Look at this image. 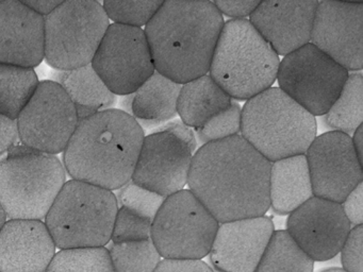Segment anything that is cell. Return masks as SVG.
Instances as JSON below:
<instances>
[{"instance_id": "obj_1", "label": "cell", "mask_w": 363, "mask_h": 272, "mask_svg": "<svg viewBox=\"0 0 363 272\" xmlns=\"http://www.w3.org/2000/svg\"><path fill=\"white\" fill-rule=\"evenodd\" d=\"M271 164L241 135L208 142L193 157L189 191L218 223L265 216Z\"/></svg>"}, {"instance_id": "obj_2", "label": "cell", "mask_w": 363, "mask_h": 272, "mask_svg": "<svg viewBox=\"0 0 363 272\" xmlns=\"http://www.w3.org/2000/svg\"><path fill=\"white\" fill-rule=\"evenodd\" d=\"M224 23L212 1H163L144 29L156 72L182 85L208 74Z\"/></svg>"}, {"instance_id": "obj_3", "label": "cell", "mask_w": 363, "mask_h": 272, "mask_svg": "<svg viewBox=\"0 0 363 272\" xmlns=\"http://www.w3.org/2000/svg\"><path fill=\"white\" fill-rule=\"evenodd\" d=\"M144 138L143 128L124 110L96 113L78 123L63 152L65 171L72 180L118 191L133 178Z\"/></svg>"}, {"instance_id": "obj_4", "label": "cell", "mask_w": 363, "mask_h": 272, "mask_svg": "<svg viewBox=\"0 0 363 272\" xmlns=\"http://www.w3.org/2000/svg\"><path fill=\"white\" fill-rule=\"evenodd\" d=\"M241 119L242 137L271 163L305 154L318 132L315 117L279 87L247 100Z\"/></svg>"}, {"instance_id": "obj_5", "label": "cell", "mask_w": 363, "mask_h": 272, "mask_svg": "<svg viewBox=\"0 0 363 272\" xmlns=\"http://www.w3.org/2000/svg\"><path fill=\"white\" fill-rule=\"evenodd\" d=\"M279 55L247 19L223 26L209 76L233 99L250 100L275 83Z\"/></svg>"}, {"instance_id": "obj_6", "label": "cell", "mask_w": 363, "mask_h": 272, "mask_svg": "<svg viewBox=\"0 0 363 272\" xmlns=\"http://www.w3.org/2000/svg\"><path fill=\"white\" fill-rule=\"evenodd\" d=\"M65 182L56 155L16 144L0 161V203L8 220L43 221Z\"/></svg>"}, {"instance_id": "obj_7", "label": "cell", "mask_w": 363, "mask_h": 272, "mask_svg": "<svg viewBox=\"0 0 363 272\" xmlns=\"http://www.w3.org/2000/svg\"><path fill=\"white\" fill-rule=\"evenodd\" d=\"M118 204L113 191L69 180L44 219L60 250L101 248L111 240Z\"/></svg>"}, {"instance_id": "obj_8", "label": "cell", "mask_w": 363, "mask_h": 272, "mask_svg": "<svg viewBox=\"0 0 363 272\" xmlns=\"http://www.w3.org/2000/svg\"><path fill=\"white\" fill-rule=\"evenodd\" d=\"M109 26L101 2L62 1L44 17V60L59 72L90 65Z\"/></svg>"}, {"instance_id": "obj_9", "label": "cell", "mask_w": 363, "mask_h": 272, "mask_svg": "<svg viewBox=\"0 0 363 272\" xmlns=\"http://www.w3.org/2000/svg\"><path fill=\"white\" fill-rule=\"evenodd\" d=\"M218 221L189 189L165 198L152 225V240L163 259L208 256Z\"/></svg>"}, {"instance_id": "obj_10", "label": "cell", "mask_w": 363, "mask_h": 272, "mask_svg": "<svg viewBox=\"0 0 363 272\" xmlns=\"http://www.w3.org/2000/svg\"><path fill=\"white\" fill-rule=\"evenodd\" d=\"M348 76L345 68L309 42L280 61L276 80L284 94L315 117L328 112Z\"/></svg>"}, {"instance_id": "obj_11", "label": "cell", "mask_w": 363, "mask_h": 272, "mask_svg": "<svg viewBox=\"0 0 363 272\" xmlns=\"http://www.w3.org/2000/svg\"><path fill=\"white\" fill-rule=\"evenodd\" d=\"M18 121L23 146L48 154L65 152L77 129V110L62 87L42 81L21 112Z\"/></svg>"}, {"instance_id": "obj_12", "label": "cell", "mask_w": 363, "mask_h": 272, "mask_svg": "<svg viewBox=\"0 0 363 272\" xmlns=\"http://www.w3.org/2000/svg\"><path fill=\"white\" fill-rule=\"evenodd\" d=\"M91 65L114 95L124 97L156 72L144 30L116 23H110Z\"/></svg>"}, {"instance_id": "obj_13", "label": "cell", "mask_w": 363, "mask_h": 272, "mask_svg": "<svg viewBox=\"0 0 363 272\" xmlns=\"http://www.w3.org/2000/svg\"><path fill=\"white\" fill-rule=\"evenodd\" d=\"M305 155L314 197L341 204L363 182V165L347 134L316 136Z\"/></svg>"}, {"instance_id": "obj_14", "label": "cell", "mask_w": 363, "mask_h": 272, "mask_svg": "<svg viewBox=\"0 0 363 272\" xmlns=\"http://www.w3.org/2000/svg\"><path fill=\"white\" fill-rule=\"evenodd\" d=\"M363 4L318 1L310 44L350 72L362 69Z\"/></svg>"}, {"instance_id": "obj_15", "label": "cell", "mask_w": 363, "mask_h": 272, "mask_svg": "<svg viewBox=\"0 0 363 272\" xmlns=\"http://www.w3.org/2000/svg\"><path fill=\"white\" fill-rule=\"evenodd\" d=\"M194 153L177 136L154 131L144 138L131 181L163 198L169 197L188 185Z\"/></svg>"}, {"instance_id": "obj_16", "label": "cell", "mask_w": 363, "mask_h": 272, "mask_svg": "<svg viewBox=\"0 0 363 272\" xmlns=\"http://www.w3.org/2000/svg\"><path fill=\"white\" fill-rule=\"evenodd\" d=\"M352 227L341 204L313 196L289 215L286 231L312 261H326L339 254Z\"/></svg>"}, {"instance_id": "obj_17", "label": "cell", "mask_w": 363, "mask_h": 272, "mask_svg": "<svg viewBox=\"0 0 363 272\" xmlns=\"http://www.w3.org/2000/svg\"><path fill=\"white\" fill-rule=\"evenodd\" d=\"M274 232L267 216L220 223L208 256L218 271L255 272Z\"/></svg>"}, {"instance_id": "obj_18", "label": "cell", "mask_w": 363, "mask_h": 272, "mask_svg": "<svg viewBox=\"0 0 363 272\" xmlns=\"http://www.w3.org/2000/svg\"><path fill=\"white\" fill-rule=\"evenodd\" d=\"M318 2L260 1L250 21L278 55L286 57L309 44Z\"/></svg>"}, {"instance_id": "obj_19", "label": "cell", "mask_w": 363, "mask_h": 272, "mask_svg": "<svg viewBox=\"0 0 363 272\" xmlns=\"http://www.w3.org/2000/svg\"><path fill=\"white\" fill-rule=\"evenodd\" d=\"M44 60V17L21 0L0 1V64L35 68Z\"/></svg>"}, {"instance_id": "obj_20", "label": "cell", "mask_w": 363, "mask_h": 272, "mask_svg": "<svg viewBox=\"0 0 363 272\" xmlns=\"http://www.w3.org/2000/svg\"><path fill=\"white\" fill-rule=\"evenodd\" d=\"M56 249L44 221L8 220L0 230V272H46Z\"/></svg>"}, {"instance_id": "obj_21", "label": "cell", "mask_w": 363, "mask_h": 272, "mask_svg": "<svg viewBox=\"0 0 363 272\" xmlns=\"http://www.w3.org/2000/svg\"><path fill=\"white\" fill-rule=\"evenodd\" d=\"M182 84L155 72L131 95L125 96L124 112L131 115L142 128H158L177 115V101Z\"/></svg>"}, {"instance_id": "obj_22", "label": "cell", "mask_w": 363, "mask_h": 272, "mask_svg": "<svg viewBox=\"0 0 363 272\" xmlns=\"http://www.w3.org/2000/svg\"><path fill=\"white\" fill-rule=\"evenodd\" d=\"M313 197L305 154L278 159L271 164L269 208L279 215H290Z\"/></svg>"}, {"instance_id": "obj_23", "label": "cell", "mask_w": 363, "mask_h": 272, "mask_svg": "<svg viewBox=\"0 0 363 272\" xmlns=\"http://www.w3.org/2000/svg\"><path fill=\"white\" fill-rule=\"evenodd\" d=\"M233 101L209 74H205L182 85L177 114L191 129H201L212 117L229 108Z\"/></svg>"}, {"instance_id": "obj_24", "label": "cell", "mask_w": 363, "mask_h": 272, "mask_svg": "<svg viewBox=\"0 0 363 272\" xmlns=\"http://www.w3.org/2000/svg\"><path fill=\"white\" fill-rule=\"evenodd\" d=\"M54 81L62 87L73 102L79 121L113 108L118 100L91 64L76 69L58 72Z\"/></svg>"}, {"instance_id": "obj_25", "label": "cell", "mask_w": 363, "mask_h": 272, "mask_svg": "<svg viewBox=\"0 0 363 272\" xmlns=\"http://www.w3.org/2000/svg\"><path fill=\"white\" fill-rule=\"evenodd\" d=\"M39 83L33 68L0 64V114L16 120Z\"/></svg>"}, {"instance_id": "obj_26", "label": "cell", "mask_w": 363, "mask_h": 272, "mask_svg": "<svg viewBox=\"0 0 363 272\" xmlns=\"http://www.w3.org/2000/svg\"><path fill=\"white\" fill-rule=\"evenodd\" d=\"M325 121L333 131L354 134L363 121V78L361 74L348 76L339 97L328 112Z\"/></svg>"}, {"instance_id": "obj_27", "label": "cell", "mask_w": 363, "mask_h": 272, "mask_svg": "<svg viewBox=\"0 0 363 272\" xmlns=\"http://www.w3.org/2000/svg\"><path fill=\"white\" fill-rule=\"evenodd\" d=\"M314 261L288 232L275 231L255 272H313Z\"/></svg>"}, {"instance_id": "obj_28", "label": "cell", "mask_w": 363, "mask_h": 272, "mask_svg": "<svg viewBox=\"0 0 363 272\" xmlns=\"http://www.w3.org/2000/svg\"><path fill=\"white\" fill-rule=\"evenodd\" d=\"M114 272H155L162 257L152 239L110 244Z\"/></svg>"}, {"instance_id": "obj_29", "label": "cell", "mask_w": 363, "mask_h": 272, "mask_svg": "<svg viewBox=\"0 0 363 272\" xmlns=\"http://www.w3.org/2000/svg\"><path fill=\"white\" fill-rule=\"evenodd\" d=\"M46 272H114V269L108 249L101 246L61 250Z\"/></svg>"}, {"instance_id": "obj_30", "label": "cell", "mask_w": 363, "mask_h": 272, "mask_svg": "<svg viewBox=\"0 0 363 272\" xmlns=\"http://www.w3.org/2000/svg\"><path fill=\"white\" fill-rule=\"evenodd\" d=\"M163 1H104L108 18L116 25L141 28L147 25Z\"/></svg>"}, {"instance_id": "obj_31", "label": "cell", "mask_w": 363, "mask_h": 272, "mask_svg": "<svg viewBox=\"0 0 363 272\" xmlns=\"http://www.w3.org/2000/svg\"><path fill=\"white\" fill-rule=\"evenodd\" d=\"M242 108L238 102L233 101L229 108L212 117L201 129L196 130V140L201 144L218 142L241 132Z\"/></svg>"}, {"instance_id": "obj_32", "label": "cell", "mask_w": 363, "mask_h": 272, "mask_svg": "<svg viewBox=\"0 0 363 272\" xmlns=\"http://www.w3.org/2000/svg\"><path fill=\"white\" fill-rule=\"evenodd\" d=\"M116 197L118 208H127L130 212L150 221H154L157 212H159L165 200L162 196L143 188L135 184L133 181L118 189Z\"/></svg>"}, {"instance_id": "obj_33", "label": "cell", "mask_w": 363, "mask_h": 272, "mask_svg": "<svg viewBox=\"0 0 363 272\" xmlns=\"http://www.w3.org/2000/svg\"><path fill=\"white\" fill-rule=\"evenodd\" d=\"M152 221L127 208H118L112 230V242L122 244L152 239Z\"/></svg>"}, {"instance_id": "obj_34", "label": "cell", "mask_w": 363, "mask_h": 272, "mask_svg": "<svg viewBox=\"0 0 363 272\" xmlns=\"http://www.w3.org/2000/svg\"><path fill=\"white\" fill-rule=\"evenodd\" d=\"M340 253L344 271L363 272V225L352 227Z\"/></svg>"}, {"instance_id": "obj_35", "label": "cell", "mask_w": 363, "mask_h": 272, "mask_svg": "<svg viewBox=\"0 0 363 272\" xmlns=\"http://www.w3.org/2000/svg\"><path fill=\"white\" fill-rule=\"evenodd\" d=\"M344 214L352 227L363 223V182L360 183L341 203Z\"/></svg>"}, {"instance_id": "obj_36", "label": "cell", "mask_w": 363, "mask_h": 272, "mask_svg": "<svg viewBox=\"0 0 363 272\" xmlns=\"http://www.w3.org/2000/svg\"><path fill=\"white\" fill-rule=\"evenodd\" d=\"M155 272H214L207 263L201 261L163 259Z\"/></svg>"}, {"instance_id": "obj_37", "label": "cell", "mask_w": 363, "mask_h": 272, "mask_svg": "<svg viewBox=\"0 0 363 272\" xmlns=\"http://www.w3.org/2000/svg\"><path fill=\"white\" fill-rule=\"evenodd\" d=\"M20 142L18 121L0 114V157Z\"/></svg>"}, {"instance_id": "obj_38", "label": "cell", "mask_w": 363, "mask_h": 272, "mask_svg": "<svg viewBox=\"0 0 363 272\" xmlns=\"http://www.w3.org/2000/svg\"><path fill=\"white\" fill-rule=\"evenodd\" d=\"M220 14L233 17V19H245L250 16L259 6L260 1H214Z\"/></svg>"}, {"instance_id": "obj_39", "label": "cell", "mask_w": 363, "mask_h": 272, "mask_svg": "<svg viewBox=\"0 0 363 272\" xmlns=\"http://www.w3.org/2000/svg\"><path fill=\"white\" fill-rule=\"evenodd\" d=\"M155 131H164L167 133L177 136L180 140H184L193 150H196L197 140L194 132L188 125H184L182 120H171L164 125L155 129Z\"/></svg>"}, {"instance_id": "obj_40", "label": "cell", "mask_w": 363, "mask_h": 272, "mask_svg": "<svg viewBox=\"0 0 363 272\" xmlns=\"http://www.w3.org/2000/svg\"><path fill=\"white\" fill-rule=\"evenodd\" d=\"M21 1L42 17L48 16L62 4V1H56V0H21Z\"/></svg>"}, {"instance_id": "obj_41", "label": "cell", "mask_w": 363, "mask_h": 272, "mask_svg": "<svg viewBox=\"0 0 363 272\" xmlns=\"http://www.w3.org/2000/svg\"><path fill=\"white\" fill-rule=\"evenodd\" d=\"M363 125H361L358 129L354 131V137H352V144H354V151H356L357 157H358L360 163H363ZM363 165V164H362Z\"/></svg>"}, {"instance_id": "obj_42", "label": "cell", "mask_w": 363, "mask_h": 272, "mask_svg": "<svg viewBox=\"0 0 363 272\" xmlns=\"http://www.w3.org/2000/svg\"><path fill=\"white\" fill-rule=\"evenodd\" d=\"M7 215H6L3 205L0 203V230L3 229L4 225H5V223L7 222Z\"/></svg>"}, {"instance_id": "obj_43", "label": "cell", "mask_w": 363, "mask_h": 272, "mask_svg": "<svg viewBox=\"0 0 363 272\" xmlns=\"http://www.w3.org/2000/svg\"><path fill=\"white\" fill-rule=\"evenodd\" d=\"M323 272H345L342 268H330V269L325 270Z\"/></svg>"}]
</instances>
